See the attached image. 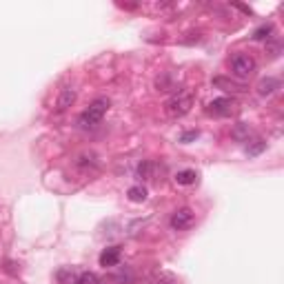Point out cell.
Segmentation results:
<instances>
[{"instance_id": "5", "label": "cell", "mask_w": 284, "mask_h": 284, "mask_svg": "<svg viewBox=\"0 0 284 284\" xmlns=\"http://www.w3.org/2000/svg\"><path fill=\"white\" fill-rule=\"evenodd\" d=\"M211 116H231V113L235 111V102L231 100V98H215L213 102H209V109Z\"/></svg>"}, {"instance_id": "8", "label": "cell", "mask_w": 284, "mask_h": 284, "mask_svg": "<svg viewBox=\"0 0 284 284\" xmlns=\"http://www.w3.org/2000/svg\"><path fill=\"white\" fill-rule=\"evenodd\" d=\"M275 89H280V80L275 78H262L257 82V94L260 96H271Z\"/></svg>"}, {"instance_id": "10", "label": "cell", "mask_w": 284, "mask_h": 284, "mask_svg": "<svg viewBox=\"0 0 284 284\" xmlns=\"http://www.w3.org/2000/svg\"><path fill=\"white\" fill-rule=\"evenodd\" d=\"M151 282L153 284H178L175 275L173 273H169V271H153L151 273Z\"/></svg>"}, {"instance_id": "14", "label": "cell", "mask_w": 284, "mask_h": 284, "mask_svg": "<svg viewBox=\"0 0 284 284\" xmlns=\"http://www.w3.org/2000/svg\"><path fill=\"white\" fill-rule=\"evenodd\" d=\"M264 149H266V142H264V140H255L253 144H249V147H246V156H251V158H253V156H260Z\"/></svg>"}, {"instance_id": "7", "label": "cell", "mask_w": 284, "mask_h": 284, "mask_svg": "<svg viewBox=\"0 0 284 284\" xmlns=\"http://www.w3.org/2000/svg\"><path fill=\"white\" fill-rule=\"evenodd\" d=\"M74 102H76V89H71V87H65V89L60 91V98H58V109H60V111L69 109Z\"/></svg>"}, {"instance_id": "19", "label": "cell", "mask_w": 284, "mask_h": 284, "mask_svg": "<svg viewBox=\"0 0 284 284\" xmlns=\"http://www.w3.org/2000/svg\"><path fill=\"white\" fill-rule=\"evenodd\" d=\"M118 7H120V9H136L138 5H125V3H118Z\"/></svg>"}, {"instance_id": "18", "label": "cell", "mask_w": 284, "mask_h": 284, "mask_svg": "<svg viewBox=\"0 0 284 284\" xmlns=\"http://www.w3.org/2000/svg\"><path fill=\"white\" fill-rule=\"evenodd\" d=\"M193 138H198V131H187L180 136V142H189V140H193Z\"/></svg>"}, {"instance_id": "3", "label": "cell", "mask_w": 284, "mask_h": 284, "mask_svg": "<svg viewBox=\"0 0 284 284\" xmlns=\"http://www.w3.org/2000/svg\"><path fill=\"white\" fill-rule=\"evenodd\" d=\"M231 69L237 78H249V76L255 71V58L249 54H235L231 58Z\"/></svg>"}, {"instance_id": "9", "label": "cell", "mask_w": 284, "mask_h": 284, "mask_svg": "<svg viewBox=\"0 0 284 284\" xmlns=\"http://www.w3.org/2000/svg\"><path fill=\"white\" fill-rule=\"evenodd\" d=\"M195 180H198V173H195L193 169H182V171L175 173V182L184 184V187H187V184H193Z\"/></svg>"}, {"instance_id": "11", "label": "cell", "mask_w": 284, "mask_h": 284, "mask_svg": "<svg viewBox=\"0 0 284 284\" xmlns=\"http://www.w3.org/2000/svg\"><path fill=\"white\" fill-rule=\"evenodd\" d=\"M127 198L131 200V202H144V200H147V189H144L142 184H133V187L127 191Z\"/></svg>"}, {"instance_id": "6", "label": "cell", "mask_w": 284, "mask_h": 284, "mask_svg": "<svg viewBox=\"0 0 284 284\" xmlns=\"http://www.w3.org/2000/svg\"><path fill=\"white\" fill-rule=\"evenodd\" d=\"M98 262H100V266H105V268L116 266L118 262H120V246H109V249H105L100 253V257H98Z\"/></svg>"}, {"instance_id": "15", "label": "cell", "mask_w": 284, "mask_h": 284, "mask_svg": "<svg viewBox=\"0 0 284 284\" xmlns=\"http://www.w3.org/2000/svg\"><path fill=\"white\" fill-rule=\"evenodd\" d=\"M76 284H100V277H98L96 273L85 271V273H80V275H78V280H76Z\"/></svg>"}, {"instance_id": "12", "label": "cell", "mask_w": 284, "mask_h": 284, "mask_svg": "<svg viewBox=\"0 0 284 284\" xmlns=\"http://www.w3.org/2000/svg\"><path fill=\"white\" fill-rule=\"evenodd\" d=\"M56 277H58L60 284H76V280H78V277L74 275V271H71V268H60Z\"/></svg>"}, {"instance_id": "17", "label": "cell", "mask_w": 284, "mask_h": 284, "mask_svg": "<svg viewBox=\"0 0 284 284\" xmlns=\"http://www.w3.org/2000/svg\"><path fill=\"white\" fill-rule=\"evenodd\" d=\"M151 169H153V162H142L140 167H138V175L144 180H149L151 178Z\"/></svg>"}, {"instance_id": "4", "label": "cell", "mask_w": 284, "mask_h": 284, "mask_svg": "<svg viewBox=\"0 0 284 284\" xmlns=\"http://www.w3.org/2000/svg\"><path fill=\"white\" fill-rule=\"evenodd\" d=\"M195 222V213L189 209V206H180L178 211H173L171 220H169V224H171L173 231H184L189 229V226H193Z\"/></svg>"}, {"instance_id": "16", "label": "cell", "mask_w": 284, "mask_h": 284, "mask_svg": "<svg viewBox=\"0 0 284 284\" xmlns=\"http://www.w3.org/2000/svg\"><path fill=\"white\" fill-rule=\"evenodd\" d=\"M111 280H113V282H120V284H131V282H133V273L129 271V268H125V271H122V273H118V275H113Z\"/></svg>"}, {"instance_id": "1", "label": "cell", "mask_w": 284, "mask_h": 284, "mask_svg": "<svg viewBox=\"0 0 284 284\" xmlns=\"http://www.w3.org/2000/svg\"><path fill=\"white\" fill-rule=\"evenodd\" d=\"M191 107H193V94L187 91V89H180L167 100L164 111H167L169 118H182L191 111Z\"/></svg>"}, {"instance_id": "2", "label": "cell", "mask_w": 284, "mask_h": 284, "mask_svg": "<svg viewBox=\"0 0 284 284\" xmlns=\"http://www.w3.org/2000/svg\"><path fill=\"white\" fill-rule=\"evenodd\" d=\"M107 109H109V100H107V98H96V100L91 102V105H89L85 111L80 113V118H78V125H80L82 129L96 127L98 122H100L102 118H105Z\"/></svg>"}, {"instance_id": "13", "label": "cell", "mask_w": 284, "mask_h": 284, "mask_svg": "<svg viewBox=\"0 0 284 284\" xmlns=\"http://www.w3.org/2000/svg\"><path fill=\"white\" fill-rule=\"evenodd\" d=\"M273 34V25H262L260 29L253 32V40H268Z\"/></svg>"}]
</instances>
